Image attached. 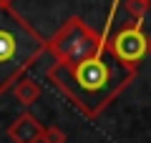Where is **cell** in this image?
Instances as JSON below:
<instances>
[{
	"instance_id": "cell-1",
	"label": "cell",
	"mask_w": 151,
	"mask_h": 143,
	"mask_svg": "<svg viewBox=\"0 0 151 143\" xmlns=\"http://www.w3.org/2000/svg\"><path fill=\"white\" fill-rule=\"evenodd\" d=\"M108 38L83 63H50L48 68L50 83L60 93H65V98L88 118H98L121 95V90H126L136 78V68H129L113 58V53L108 50Z\"/></svg>"
},
{
	"instance_id": "cell-2",
	"label": "cell",
	"mask_w": 151,
	"mask_h": 143,
	"mask_svg": "<svg viewBox=\"0 0 151 143\" xmlns=\"http://www.w3.org/2000/svg\"><path fill=\"white\" fill-rule=\"evenodd\" d=\"M45 40L13 8H0V93L10 90L45 55Z\"/></svg>"
},
{
	"instance_id": "cell-3",
	"label": "cell",
	"mask_w": 151,
	"mask_h": 143,
	"mask_svg": "<svg viewBox=\"0 0 151 143\" xmlns=\"http://www.w3.org/2000/svg\"><path fill=\"white\" fill-rule=\"evenodd\" d=\"M121 0H111V8H108V18L103 30L98 33L96 28H91L88 23H83L78 15H70L53 35L48 38V45H45V53L53 55V63L60 65H78L83 63L86 58H91L96 53L101 43L111 35V25L113 18L119 13Z\"/></svg>"
},
{
	"instance_id": "cell-4",
	"label": "cell",
	"mask_w": 151,
	"mask_h": 143,
	"mask_svg": "<svg viewBox=\"0 0 151 143\" xmlns=\"http://www.w3.org/2000/svg\"><path fill=\"white\" fill-rule=\"evenodd\" d=\"M108 50L119 63L129 68H139V63L151 53V38L144 30V20H134L131 25H124L121 30L111 33Z\"/></svg>"
},
{
	"instance_id": "cell-5",
	"label": "cell",
	"mask_w": 151,
	"mask_h": 143,
	"mask_svg": "<svg viewBox=\"0 0 151 143\" xmlns=\"http://www.w3.org/2000/svg\"><path fill=\"white\" fill-rule=\"evenodd\" d=\"M8 136L13 143H40L43 138V126L33 113H20L15 121L8 126Z\"/></svg>"
},
{
	"instance_id": "cell-6",
	"label": "cell",
	"mask_w": 151,
	"mask_h": 143,
	"mask_svg": "<svg viewBox=\"0 0 151 143\" xmlns=\"http://www.w3.org/2000/svg\"><path fill=\"white\" fill-rule=\"evenodd\" d=\"M13 95H15V101L23 103V106H33V103H38V98L43 95V90H40V85L35 83V80L30 78V75H23L20 80H18L15 85H13Z\"/></svg>"
},
{
	"instance_id": "cell-7",
	"label": "cell",
	"mask_w": 151,
	"mask_h": 143,
	"mask_svg": "<svg viewBox=\"0 0 151 143\" xmlns=\"http://www.w3.org/2000/svg\"><path fill=\"white\" fill-rule=\"evenodd\" d=\"M65 141H68V136H65V131L60 126H45L43 128L40 143H65Z\"/></svg>"
},
{
	"instance_id": "cell-8",
	"label": "cell",
	"mask_w": 151,
	"mask_h": 143,
	"mask_svg": "<svg viewBox=\"0 0 151 143\" xmlns=\"http://www.w3.org/2000/svg\"><path fill=\"white\" fill-rule=\"evenodd\" d=\"M149 3H144V0H126V10H129V15H134L136 20H144L146 13H149Z\"/></svg>"
},
{
	"instance_id": "cell-9",
	"label": "cell",
	"mask_w": 151,
	"mask_h": 143,
	"mask_svg": "<svg viewBox=\"0 0 151 143\" xmlns=\"http://www.w3.org/2000/svg\"><path fill=\"white\" fill-rule=\"evenodd\" d=\"M0 8H13V0H0Z\"/></svg>"
},
{
	"instance_id": "cell-10",
	"label": "cell",
	"mask_w": 151,
	"mask_h": 143,
	"mask_svg": "<svg viewBox=\"0 0 151 143\" xmlns=\"http://www.w3.org/2000/svg\"><path fill=\"white\" fill-rule=\"evenodd\" d=\"M144 3H149V5H151V0H144Z\"/></svg>"
}]
</instances>
